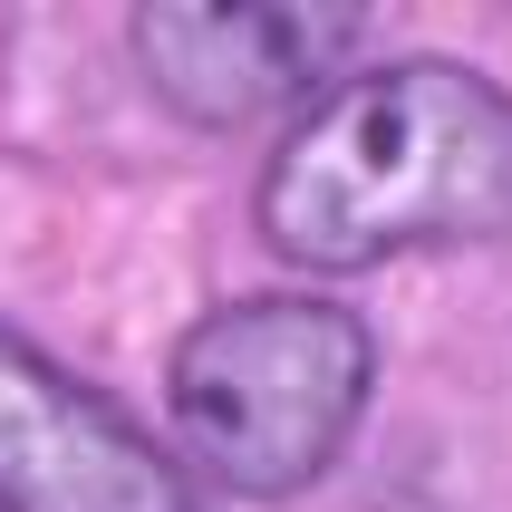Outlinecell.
Wrapping results in <instances>:
<instances>
[{"label":"cell","mask_w":512,"mask_h":512,"mask_svg":"<svg viewBox=\"0 0 512 512\" xmlns=\"http://www.w3.org/2000/svg\"><path fill=\"white\" fill-rule=\"evenodd\" d=\"M261 242L300 271L512 242V97L464 58L339 78L261 174Z\"/></svg>","instance_id":"obj_1"},{"label":"cell","mask_w":512,"mask_h":512,"mask_svg":"<svg viewBox=\"0 0 512 512\" xmlns=\"http://www.w3.org/2000/svg\"><path fill=\"white\" fill-rule=\"evenodd\" d=\"M377 348L368 319L310 290H261L203 310L165 358V406L184 435V464L223 493L290 503L348 455L368 416Z\"/></svg>","instance_id":"obj_2"},{"label":"cell","mask_w":512,"mask_h":512,"mask_svg":"<svg viewBox=\"0 0 512 512\" xmlns=\"http://www.w3.org/2000/svg\"><path fill=\"white\" fill-rule=\"evenodd\" d=\"M368 39L358 0H155L136 10V68L194 126H252L290 97H329Z\"/></svg>","instance_id":"obj_3"},{"label":"cell","mask_w":512,"mask_h":512,"mask_svg":"<svg viewBox=\"0 0 512 512\" xmlns=\"http://www.w3.org/2000/svg\"><path fill=\"white\" fill-rule=\"evenodd\" d=\"M0 512H203L194 474L49 348L0 329Z\"/></svg>","instance_id":"obj_4"}]
</instances>
